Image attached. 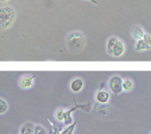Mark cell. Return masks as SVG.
Wrapping results in <instances>:
<instances>
[{
  "label": "cell",
  "mask_w": 151,
  "mask_h": 134,
  "mask_svg": "<svg viewBox=\"0 0 151 134\" xmlns=\"http://www.w3.org/2000/svg\"><path fill=\"white\" fill-rule=\"evenodd\" d=\"M86 39L84 33L81 31H72L66 38V46L69 51L78 53L84 49Z\"/></svg>",
  "instance_id": "6da1fadb"
},
{
  "label": "cell",
  "mask_w": 151,
  "mask_h": 134,
  "mask_svg": "<svg viewBox=\"0 0 151 134\" xmlns=\"http://www.w3.org/2000/svg\"><path fill=\"white\" fill-rule=\"evenodd\" d=\"M17 17L15 10L10 5L0 7V30L10 28Z\"/></svg>",
  "instance_id": "7a4b0ae2"
},
{
  "label": "cell",
  "mask_w": 151,
  "mask_h": 134,
  "mask_svg": "<svg viewBox=\"0 0 151 134\" xmlns=\"http://www.w3.org/2000/svg\"><path fill=\"white\" fill-rule=\"evenodd\" d=\"M122 83L123 80L119 76H113L109 80V88L113 94L115 95H119L123 91Z\"/></svg>",
  "instance_id": "3957f363"
},
{
  "label": "cell",
  "mask_w": 151,
  "mask_h": 134,
  "mask_svg": "<svg viewBox=\"0 0 151 134\" xmlns=\"http://www.w3.org/2000/svg\"><path fill=\"white\" fill-rule=\"evenodd\" d=\"M136 50L137 51H144L151 49V36L149 34H145L142 39L137 40L136 44Z\"/></svg>",
  "instance_id": "277c9868"
},
{
  "label": "cell",
  "mask_w": 151,
  "mask_h": 134,
  "mask_svg": "<svg viewBox=\"0 0 151 134\" xmlns=\"http://www.w3.org/2000/svg\"><path fill=\"white\" fill-rule=\"evenodd\" d=\"M124 51H125V47H124V43L122 40L118 39L112 49L111 56L114 57H120L124 54Z\"/></svg>",
  "instance_id": "5b68a950"
},
{
  "label": "cell",
  "mask_w": 151,
  "mask_h": 134,
  "mask_svg": "<svg viewBox=\"0 0 151 134\" xmlns=\"http://www.w3.org/2000/svg\"><path fill=\"white\" fill-rule=\"evenodd\" d=\"M84 81L80 78H76L71 81L70 88L73 93H79L84 87Z\"/></svg>",
  "instance_id": "8992f818"
},
{
  "label": "cell",
  "mask_w": 151,
  "mask_h": 134,
  "mask_svg": "<svg viewBox=\"0 0 151 134\" xmlns=\"http://www.w3.org/2000/svg\"><path fill=\"white\" fill-rule=\"evenodd\" d=\"M95 99L97 102L100 103V104H106L110 100V95L107 91H99L96 94Z\"/></svg>",
  "instance_id": "52a82bcc"
},
{
  "label": "cell",
  "mask_w": 151,
  "mask_h": 134,
  "mask_svg": "<svg viewBox=\"0 0 151 134\" xmlns=\"http://www.w3.org/2000/svg\"><path fill=\"white\" fill-rule=\"evenodd\" d=\"M145 31L143 28L140 25H135L133 26L131 30V36L132 37L136 40L142 39L145 36Z\"/></svg>",
  "instance_id": "ba28073f"
},
{
  "label": "cell",
  "mask_w": 151,
  "mask_h": 134,
  "mask_svg": "<svg viewBox=\"0 0 151 134\" xmlns=\"http://www.w3.org/2000/svg\"><path fill=\"white\" fill-rule=\"evenodd\" d=\"M33 84V77L24 76L19 80V86L23 89L30 88Z\"/></svg>",
  "instance_id": "9c48e42d"
},
{
  "label": "cell",
  "mask_w": 151,
  "mask_h": 134,
  "mask_svg": "<svg viewBox=\"0 0 151 134\" xmlns=\"http://www.w3.org/2000/svg\"><path fill=\"white\" fill-rule=\"evenodd\" d=\"M36 125H33L32 122H26L20 129L21 134H34V128Z\"/></svg>",
  "instance_id": "30bf717a"
},
{
  "label": "cell",
  "mask_w": 151,
  "mask_h": 134,
  "mask_svg": "<svg viewBox=\"0 0 151 134\" xmlns=\"http://www.w3.org/2000/svg\"><path fill=\"white\" fill-rule=\"evenodd\" d=\"M118 38L116 37V36H111L108 39L107 42V45H106V50H107V52L108 54L111 55L112 49H113V46L116 44V42L118 41Z\"/></svg>",
  "instance_id": "8fae6325"
},
{
  "label": "cell",
  "mask_w": 151,
  "mask_h": 134,
  "mask_svg": "<svg viewBox=\"0 0 151 134\" xmlns=\"http://www.w3.org/2000/svg\"><path fill=\"white\" fill-rule=\"evenodd\" d=\"M9 108L8 102L3 99L0 98V115H3L6 113Z\"/></svg>",
  "instance_id": "7c38bea8"
},
{
  "label": "cell",
  "mask_w": 151,
  "mask_h": 134,
  "mask_svg": "<svg viewBox=\"0 0 151 134\" xmlns=\"http://www.w3.org/2000/svg\"><path fill=\"white\" fill-rule=\"evenodd\" d=\"M133 87V82L130 79H125L123 81L122 89L124 91H130Z\"/></svg>",
  "instance_id": "4fadbf2b"
},
{
  "label": "cell",
  "mask_w": 151,
  "mask_h": 134,
  "mask_svg": "<svg viewBox=\"0 0 151 134\" xmlns=\"http://www.w3.org/2000/svg\"><path fill=\"white\" fill-rule=\"evenodd\" d=\"M66 117V112L63 109H59L56 113V118L59 122H63L65 120Z\"/></svg>",
  "instance_id": "5bb4252c"
},
{
  "label": "cell",
  "mask_w": 151,
  "mask_h": 134,
  "mask_svg": "<svg viewBox=\"0 0 151 134\" xmlns=\"http://www.w3.org/2000/svg\"><path fill=\"white\" fill-rule=\"evenodd\" d=\"M76 122L72 124V125H70L69 126L67 127L65 129H64L62 131L61 134H73L74 130H75L76 126Z\"/></svg>",
  "instance_id": "9a60e30c"
},
{
  "label": "cell",
  "mask_w": 151,
  "mask_h": 134,
  "mask_svg": "<svg viewBox=\"0 0 151 134\" xmlns=\"http://www.w3.org/2000/svg\"><path fill=\"white\" fill-rule=\"evenodd\" d=\"M34 134H47L45 128L42 125H36L34 128Z\"/></svg>",
  "instance_id": "2e32d148"
},
{
  "label": "cell",
  "mask_w": 151,
  "mask_h": 134,
  "mask_svg": "<svg viewBox=\"0 0 151 134\" xmlns=\"http://www.w3.org/2000/svg\"><path fill=\"white\" fill-rule=\"evenodd\" d=\"M89 1H91V2H92L93 3L96 4V5H97V4H98V2H97V1H96V0H89Z\"/></svg>",
  "instance_id": "e0dca14e"
},
{
  "label": "cell",
  "mask_w": 151,
  "mask_h": 134,
  "mask_svg": "<svg viewBox=\"0 0 151 134\" xmlns=\"http://www.w3.org/2000/svg\"><path fill=\"white\" fill-rule=\"evenodd\" d=\"M9 0H0V2H2V3H5V2H8Z\"/></svg>",
  "instance_id": "ac0fdd59"
},
{
  "label": "cell",
  "mask_w": 151,
  "mask_h": 134,
  "mask_svg": "<svg viewBox=\"0 0 151 134\" xmlns=\"http://www.w3.org/2000/svg\"><path fill=\"white\" fill-rule=\"evenodd\" d=\"M150 134H151V133H150Z\"/></svg>",
  "instance_id": "d6986e66"
},
{
  "label": "cell",
  "mask_w": 151,
  "mask_h": 134,
  "mask_svg": "<svg viewBox=\"0 0 151 134\" xmlns=\"http://www.w3.org/2000/svg\"><path fill=\"white\" fill-rule=\"evenodd\" d=\"M20 134H21V133H20Z\"/></svg>",
  "instance_id": "ffe728a7"
}]
</instances>
